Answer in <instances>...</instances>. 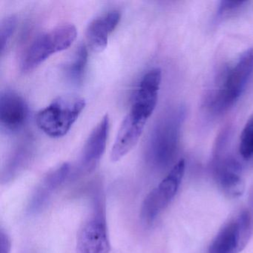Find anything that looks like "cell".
I'll use <instances>...</instances> for the list:
<instances>
[{"label":"cell","instance_id":"6da1fadb","mask_svg":"<svg viewBox=\"0 0 253 253\" xmlns=\"http://www.w3.org/2000/svg\"><path fill=\"white\" fill-rule=\"evenodd\" d=\"M253 72V48L246 51L220 78L217 87L207 100V106L214 114L230 109L244 92Z\"/></svg>","mask_w":253,"mask_h":253},{"label":"cell","instance_id":"7a4b0ae2","mask_svg":"<svg viewBox=\"0 0 253 253\" xmlns=\"http://www.w3.org/2000/svg\"><path fill=\"white\" fill-rule=\"evenodd\" d=\"M185 109L178 107L170 112L157 124L147 149V159L152 167L165 168L177 153Z\"/></svg>","mask_w":253,"mask_h":253},{"label":"cell","instance_id":"3957f363","mask_svg":"<svg viewBox=\"0 0 253 253\" xmlns=\"http://www.w3.org/2000/svg\"><path fill=\"white\" fill-rule=\"evenodd\" d=\"M85 106V99L79 96H60L38 112L37 124L49 137H63L76 122Z\"/></svg>","mask_w":253,"mask_h":253},{"label":"cell","instance_id":"277c9868","mask_svg":"<svg viewBox=\"0 0 253 253\" xmlns=\"http://www.w3.org/2000/svg\"><path fill=\"white\" fill-rule=\"evenodd\" d=\"M77 35L76 27L72 24L62 25L42 34L25 51L20 63L22 71L32 72L53 54L67 49Z\"/></svg>","mask_w":253,"mask_h":253},{"label":"cell","instance_id":"5b68a950","mask_svg":"<svg viewBox=\"0 0 253 253\" xmlns=\"http://www.w3.org/2000/svg\"><path fill=\"white\" fill-rule=\"evenodd\" d=\"M110 250L104 204L97 197L92 211L78 232L76 253H109Z\"/></svg>","mask_w":253,"mask_h":253},{"label":"cell","instance_id":"8992f818","mask_svg":"<svg viewBox=\"0 0 253 253\" xmlns=\"http://www.w3.org/2000/svg\"><path fill=\"white\" fill-rule=\"evenodd\" d=\"M184 172L185 161L182 159L173 167L159 185L148 194L140 209V219L144 224H152L168 207L178 191Z\"/></svg>","mask_w":253,"mask_h":253},{"label":"cell","instance_id":"52a82bcc","mask_svg":"<svg viewBox=\"0 0 253 253\" xmlns=\"http://www.w3.org/2000/svg\"><path fill=\"white\" fill-rule=\"evenodd\" d=\"M252 233V216L245 210L219 231L209 247V253H240L248 244Z\"/></svg>","mask_w":253,"mask_h":253},{"label":"cell","instance_id":"ba28073f","mask_svg":"<svg viewBox=\"0 0 253 253\" xmlns=\"http://www.w3.org/2000/svg\"><path fill=\"white\" fill-rule=\"evenodd\" d=\"M147 118L130 109L118 130L115 143L111 151L112 162L121 161L129 153L138 143Z\"/></svg>","mask_w":253,"mask_h":253},{"label":"cell","instance_id":"9c48e42d","mask_svg":"<svg viewBox=\"0 0 253 253\" xmlns=\"http://www.w3.org/2000/svg\"><path fill=\"white\" fill-rule=\"evenodd\" d=\"M29 106L18 93L7 90L0 97V125L7 134H14L23 128L29 118Z\"/></svg>","mask_w":253,"mask_h":253},{"label":"cell","instance_id":"30bf717a","mask_svg":"<svg viewBox=\"0 0 253 253\" xmlns=\"http://www.w3.org/2000/svg\"><path fill=\"white\" fill-rule=\"evenodd\" d=\"M70 171V165L64 163L50 171L42 179L29 200L27 208L29 214H38L46 207L53 195L67 180Z\"/></svg>","mask_w":253,"mask_h":253},{"label":"cell","instance_id":"8fae6325","mask_svg":"<svg viewBox=\"0 0 253 253\" xmlns=\"http://www.w3.org/2000/svg\"><path fill=\"white\" fill-rule=\"evenodd\" d=\"M109 118L105 115L87 139L80 160V169L90 173L95 169L106 150L109 132Z\"/></svg>","mask_w":253,"mask_h":253},{"label":"cell","instance_id":"7c38bea8","mask_svg":"<svg viewBox=\"0 0 253 253\" xmlns=\"http://www.w3.org/2000/svg\"><path fill=\"white\" fill-rule=\"evenodd\" d=\"M161 79V69H153L149 71L139 84L131 109L149 119L158 103Z\"/></svg>","mask_w":253,"mask_h":253},{"label":"cell","instance_id":"4fadbf2b","mask_svg":"<svg viewBox=\"0 0 253 253\" xmlns=\"http://www.w3.org/2000/svg\"><path fill=\"white\" fill-rule=\"evenodd\" d=\"M215 177L219 188L229 198H238L244 193V182L241 175V167L234 158H226L217 162Z\"/></svg>","mask_w":253,"mask_h":253},{"label":"cell","instance_id":"5bb4252c","mask_svg":"<svg viewBox=\"0 0 253 253\" xmlns=\"http://www.w3.org/2000/svg\"><path fill=\"white\" fill-rule=\"evenodd\" d=\"M121 17V12L113 10L94 19L89 23L86 30V39L92 51L100 52L106 48L109 35L118 26Z\"/></svg>","mask_w":253,"mask_h":253},{"label":"cell","instance_id":"9a60e30c","mask_svg":"<svg viewBox=\"0 0 253 253\" xmlns=\"http://www.w3.org/2000/svg\"><path fill=\"white\" fill-rule=\"evenodd\" d=\"M32 158V152L28 145L17 148V150L8 158L2 169V183H7L14 180L27 167Z\"/></svg>","mask_w":253,"mask_h":253},{"label":"cell","instance_id":"2e32d148","mask_svg":"<svg viewBox=\"0 0 253 253\" xmlns=\"http://www.w3.org/2000/svg\"><path fill=\"white\" fill-rule=\"evenodd\" d=\"M88 50L84 44L80 45L72 58L66 67V76L68 79L75 85L82 84L85 77L88 63Z\"/></svg>","mask_w":253,"mask_h":253},{"label":"cell","instance_id":"e0dca14e","mask_svg":"<svg viewBox=\"0 0 253 253\" xmlns=\"http://www.w3.org/2000/svg\"><path fill=\"white\" fill-rule=\"evenodd\" d=\"M239 150L244 159L253 157V115L247 121L241 132Z\"/></svg>","mask_w":253,"mask_h":253},{"label":"cell","instance_id":"ac0fdd59","mask_svg":"<svg viewBox=\"0 0 253 253\" xmlns=\"http://www.w3.org/2000/svg\"><path fill=\"white\" fill-rule=\"evenodd\" d=\"M17 19L14 16H9L4 19L0 24V42H1V54L3 55L8 49L11 38L15 32Z\"/></svg>","mask_w":253,"mask_h":253},{"label":"cell","instance_id":"d6986e66","mask_svg":"<svg viewBox=\"0 0 253 253\" xmlns=\"http://www.w3.org/2000/svg\"><path fill=\"white\" fill-rule=\"evenodd\" d=\"M248 2L247 1H221L217 7V19H222L232 15L236 11L244 8Z\"/></svg>","mask_w":253,"mask_h":253},{"label":"cell","instance_id":"ffe728a7","mask_svg":"<svg viewBox=\"0 0 253 253\" xmlns=\"http://www.w3.org/2000/svg\"><path fill=\"white\" fill-rule=\"evenodd\" d=\"M11 240L3 229L0 232V253H11Z\"/></svg>","mask_w":253,"mask_h":253}]
</instances>
